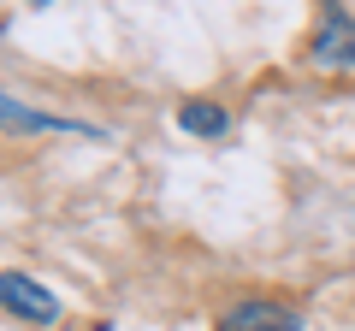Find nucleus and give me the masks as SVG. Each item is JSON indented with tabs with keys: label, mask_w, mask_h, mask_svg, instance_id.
Listing matches in <instances>:
<instances>
[{
	"label": "nucleus",
	"mask_w": 355,
	"mask_h": 331,
	"mask_svg": "<svg viewBox=\"0 0 355 331\" xmlns=\"http://www.w3.org/2000/svg\"><path fill=\"white\" fill-rule=\"evenodd\" d=\"M308 53H314V65H326V71H355V18L343 12L338 0L326 6L314 42H308Z\"/></svg>",
	"instance_id": "7ed1b4c3"
},
{
	"label": "nucleus",
	"mask_w": 355,
	"mask_h": 331,
	"mask_svg": "<svg viewBox=\"0 0 355 331\" xmlns=\"http://www.w3.org/2000/svg\"><path fill=\"white\" fill-rule=\"evenodd\" d=\"M30 6H48V0H30Z\"/></svg>",
	"instance_id": "423d86ee"
},
{
	"label": "nucleus",
	"mask_w": 355,
	"mask_h": 331,
	"mask_svg": "<svg viewBox=\"0 0 355 331\" xmlns=\"http://www.w3.org/2000/svg\"><path fill=\"white\" fill-rule=\"evenodd\" d=\"M0 307L24 325H53L60 319V296L48 284H36L30 272H0Z\"/></svg>",
	"instance_id": "f03ea898"
},
{
	"label": "nucleus",
	"mask_w": 355,
	"mask_h": 331,
	"mask_svg": "<svg viewBox=\"0 0 355 331\" xmlns=\"http://www.w3.org/2000/svg\"><path fill=\"white\" fill-rule=\"evenodd\" d=\"M178 130H190V136H202V142H219L231 130V118H225V107H214V101H184L178 107Z\"/></svg>",
	"instance_id": "39448f33"
},
{
	"label": "nucleus",
	"mask_w": 355,
	"mask_h": 331,
	"mask_svg": "<svg viewBox=\"0 0 355 331\" xmlns=\"http://www.w3.org/2000/svg\"><path fill=\"white\" fill-rule=\"evenodd\" d=\"M219 331H302V319L279 302H237L231 314H219Z\"/></svg>",
	"instance_id": "20e7f679"
},
{
	"label": "nucleus",
	"mask_w": 355,
	"mask_h": 331,
	"mask_svg": "<svg viewBox=\"0 0 355 331\" xmlns=\"http://www.w3.org/2000/svg\"><path fill=\"white\" fill-rule=\"evenodd\" d=\"M0 130H12V136H48V130H60V136H89V142H101V130H95V125H77V118L24 107L12 89H0Z\"/></svg>",
	"instance_id": "f257e3e1"
}]
</instances>
